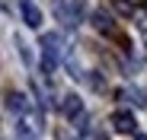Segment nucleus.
Instances as JSON below:
<instances>
[{
  "label": "nucleus",
  "instance_id": "nucleus-1",
  "mask_svg": "<svg viewBox=\"0 0 147 140\" xmlns=\"http://www.w3.org/2000/svg\"><path fill=\"white\" fill-rule=\"evenodd\" d=\"M61 54H64V38L58 32L42 35V73L51 77L58 70V64H61Z\"/></svg>",
  "mask_w": 147,
  "mask_h": 140
},
{
  "label": "nucleus",
  "instance_id": "nucleus-2",
  "mask_svg": "<svg viewBox=\"0 0 147 140\" xmlns=\"http://www.w3.org/2000/svg\"><path fill=\"white\" fill-rule=\"evenodd\" d=\"M55 16L64 22V26H80L83 3L80 0H55Z\"/></svg>",
  "mask_w": 147,
  "mask_h": 140
},
{
  "label": "nucleus",
  "instance_id": "nucleus-3",
  "mask_svg": "<svg viewBox=\"0 0 147 140\" xmlns=\"http://www.w3.org/2000/svg\"><path fill=\"white\" fill-rule=\"evenodd\" d=\"M93 26L99 29L102 35H109V38H121V32H118V26H115V22H112V16H109L106 10H96V13H93ZM121 41H125V38H121Z\"/></svg>",
  "mask_w": 147,
  "mask_h": 140
},
{
  "label": "nucleus",
  "instance_id": "nucleus-4",
  "mask_svg": "<svg viewBox=\"0 0 147 140\" xmlns=\"http://www.w3.org/2000/svg\"><path fill=\"white\" fill-rule=\"evenodd\" d=\"M109 124L118 131V134H131L134 127H138V121H134V115L131 111H125V108H118V111H112V118H109Z\"/></svg>",
  "mask_w": 147,
  "mask_h": 140
},
{
  "label": "nucleus",
  "instance_id": "nucleus-5",
  "mask_svg": "<svg viewBox=\"0 0 147 140\" xmlns=\"http://www.w3.org/2000/svg\"><path fill=\"white\" fill-rule=\"evenodd\" d=\"M32 92H35V99H38V105H42V108L51 105V86L45 83V77H42V73H35V77H32Z\"/></svg>",
  "mask_w": 147,
  "mask_h": 140
},
{
  "label": "nucleus",
  "instance_id": "nucleus-6",
  "mask_svg": "<svg viewBox=\"0 0 147 140\" xmlns=\"http://www.w3.org/2000/svg\"><path fill=\"white\" fill-rule=\"evenodd\" d=\"M22 19H26L29 29H38L42 26V13H38V7L32 3V0H22Z\"/></svg>",
  "mask_w": 147,
  "mask_h": 140
},
{
  "label": "nucleus",
  "instance_id": "nucleus-7",
  "mask_svg": "<svg viewBox=\"0 0 147 140\" xmlns=\"http://www.w3.org/2000/svg\"><path fill=\"white\" fill-rule=\"evenodd\" d=\"M61 111L67 115V118H77V115H83V102H80L77 96H64V102H61Z\"/></svg>",
  "mask_w": 147,
  "mask_h": 140
},
{
  "label": "nucleus",
  "instance_id": "nucleus-8",
  "mask_svg": "<svg viewBox=\"0 0 147 140\" xmlns=\"http://www.w3.org/2000/svg\"><path fill=\"white\" fill-rule=\"evenodd\" d=\"M115 10H118V13H125V16H131V13H134V7L128 3V0H115Z\"/></svg>",
  "mask_w": 147,
  "mask_h": 140
},
{
  "label": "nucleus",
  "instance_id": "nucleus-9",
  "mask_svg": "<svg viewBox=\"0 0 147 140\" xmlns=\"http://www.w3.org/2000/svg\"><path fill=\"white\" fill-rule=\"evenodd\" d=\"M138 140H147V134H138Z\"/></svg>",
  "mask_w": 147,
  "mask_h": 140
},
{
  "label": "nucleus",
  "instance_id": "nucleus-10",
  "mask_svg": "<svg viewBox=\"0 0 147 140\" xmlns=\"http://www.w3.org/2000/svg\"><path fill=\"white\" fill-rule=\"evenodd\" d=\"M144 10H147V0H144Z\"/></svg>",
  "mask_w": 147,
  "mask_h": 140
}]
</instances>
